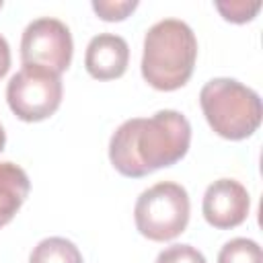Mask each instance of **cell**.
I'll return each instance as SVG.
<instances>
[{
  "mask_svg": "<svg viewBox=\"0 0 263 263\" xmlns=\"http://www.w3.org/2000/svg\"><path fill=\"white\" fill-rule=\"evenodd\" d=\"M8 70H10V45L4 39V35H0V78L6 76Z\"/></svg>",
  "mask_w": 263,
  "mask_h": 263,
  "instance_id": "15",
  "label": "cell"
},
{
  "mask_svg": "<svg viewBox=\"0 0 263 263\" xmlns=\"http://www.w3.org/2000/svg\"><path fill=\"white\" fill-rule=\"evenodd\" d=\"M29 263H84L78 247L64 236H49L37 242Z\"/></svg>",
  "mask_w": 263,
  "mask_h": 263,
  "instance_id": "10",
  "label": "cell"
},
{
  "mask_svg": "<svg viewBox=\"0 0 263 263\" xmlns=\"http://www.w3.org/2000/svg\"><path fill=\"white\" fill-rule=\"evenodd\" d=\"M31 191L27 173L14 162H0V228L6 226Z\"/></svg>",
  "mask_w": 263,
  "mask_h": 263,
  "instance_id": "9",
  "label": "cell"
},
{
  "mask_svg": "<svg viewBox=\"0 0 263 263\" xmlns=\"http://www.w3.org/2000/svg\"><path fill=\"white\" fill-rule=\"evenodd\" d=\"M4 144H6V134H4V127L0 125V152L4 150Z\"/></svg>",
  "mask_w": 263,
  "mask_h": 263,
  "instance_id": "16",
  "label": "cell"
},
{
  "mask_svg": "<svg viewBox=\"0 0 263 263\" xmlns=\"http://www.w3.org/2000/svg\"><path fill=\"white\" fill-rule=\"evenodd\" d=\"M62 92L64 86L60 74L43 66L23 64V68L8 80L6 101L18 119L33 123L43 121L58 111Z\"/></svg>",
  "mask_w": 263,
  "mask_h": 263,
  "instance_id": "5",
  "label": "cell"
},
{
  "mask_svg": "<svg viewBox=\"0 0 263 263\" xmlns=\"http://www.w3.org/2000/svg\"><path fill=\"white\" fill-rule=\"evenodd\" d=\"M201 111L210 127L226 140H245L261 125L259 95L234 78H212L199 92Z\"/></svg>",
  "mask_w": 263,
  "mask_h": 263,
  "instance_id": "3",
  "label": "cell"
},
{
  "mask_svg": "<svg viewBox=\"0 0 263 263\" xmlns=\"http://www.w3.org/2000/svg\"><path fill=\"white\" fill-rule=\"evenodd\" d=\"M197 60V39L193 29L179 18L154 23L144 37L142 76L156 90H177L193 74Z\"/></svg>",
  "mask_w": 263,
  "mask_h": 263,
  "instance_id": "2",
  "label": "cell"
},
{
  "mask_svg": "<svg viewBox=\"0 0 263 263\" xmlns=\"http://www.w3.org/2000/svg\"><path fill=\"white\" fill-rule=\"evenodd\" d=\"M189 193L183 185L160 181L140 193L134 205V222L148 240L164 242L177 238L189 224Z\"/></svg>",
  "mask_w": 263,
  "mask_h": 263,
  "instance_id": "4",
  "label": "cell"
},
{
  "mask_svg": "<svg viewBox=\"0 0 263 263\" xmlns=\"http://www.w3.org/2000/svg\"><path fill=\"white\" fill-rule=\"evenodd\" d=\"M0 8H2V0H0Z\"/></svg>",
  "mask_w": 263,
  "mask_h": 263,
  "instance_id": "17",
  "label": "cell"
},
{
  "mask_svg": "<svg viewBox=\"0 0 263 263\" xmlns=\"http://www.w3.org/2000/svg\"><path fill=\"white\" fill-rule=\"evenodd\" d=\"M218 263H263V253L255 240L238 236L220 249Z\"/></svg>",
  "mask_w": 263,
  "mask_h": 263,
  "instance_id": "11",
  "label": "cell"
},
{
  "mask_svg": "<svg viewBox=\"0 0 263 263\" xmlns=\"http://www.w3.org/2000/svg\"><path fill=\"white\" fill-rule=\"evenodd\" d=\"M74 53L72 33L60 18L41 16L31 21L21 37V60L29 66H43L55 74L70 68Z\"/></svg>",
  "mask_w": 263,
  "mask_h": 263,
  "instance_id": "6",
  "label": "cell"
},
{
  "mask_svg": "<svg viewBox=\"0 0 263 263\" xmlns=\"http://www.w3.org/2000/svg\"><path fill=\"white\" fill-rule=\"evenodd\" d=\"M138 8L136 0H95L92 2V10L97 12L99 18L115 23V21H123L127 18L134 10Z\"/></svg>",
  "mask_w": 263,
  "mask_h": 263,
  "instance_id": "13",
  "label": "cell"
},
{
  "mask_svg": "<svg viewBox=\"0 0 263 263\" xmlns=\"http://www.w3.org/2000/svg\"><path fill=\"white\" fill-rule=\"evenodd\" d=\"M251 210V197L242 183L234 179H218L203 193L201 212L210 226L228 230L240 226Z\"/></svg>",
  "mask_w": 263,
  "mask_h": 263,
  "instance_id": "7",
  "label": "cell"
},
{
  "mask_svg": "<svg viewBox=\"0 0 263 263\" xmlns=\"http://www.w3.org/2000/svg\"><path fill=\"white\" fill-rule=\"evenodd\" d=\"M191 144V123L175 109L156 111L152 117L123 121L109 140L113 168L129 179L146 177L179 162Z\"/></svg>",
  "mask_w": 263,
  "mask_h": 263,
  "instance_id": "1",
  "label": "cell"
},
{
  "mask_svg": "<svg viewBox=\"0 0 263 263\" xmlns=\"http://www.w3.org/2000/svg\"><path fill=\"white\" fill-rule=\"evenodd\" d=\"M156 263H208V261L203 253L191 245H171L158 253Z\"/></svg>",
  "mask_w": 263,
  "mask_h": 263,
  "instance_id": "14",
  "label": "cell"
},
{
  "mask_svg": "<svg viewBox=\"0 0 263 263\" xmlns=\"http://www.w3.org/2000/svg\"><path fill=\"white\" fill-rule=\"evenodd\" d=\"M129 62L127 41L115 33L95 35L84 53V68L97 80H115L125 74Z\"/></svg>",
  "mask_w": 263,
  "mask_h": 263,
  "instance_id": "8",
  "label": "cell"
},
{
  "mask_svg": "<svg viewBox=\"0 0 263 263\" xmlns=\"http://www.w3.org/2000/svg\"><path fill=\"white\" fill-rule=\"evenodd\" d=\"M216 8L218 12L230 21V23H236V25H242V23H249L257 16L259 8H261V2H245V0H232V2H216Z\"/></svg>",
  "mask_w": 263,
  "mask_h": 263,
  "instance_id": "12",
  "label": "cell"
}]
</instances>
